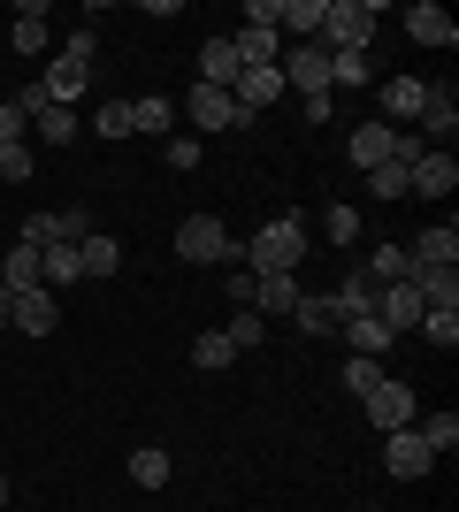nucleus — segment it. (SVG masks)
I'll use <instances>...</instances> for the list:
<instances>
[{"instance_id":"nucleus-1","label":"nucleus","mask_w":459,"mask_h":512,"mask_svg":"<svg viewBox=\"0 0 459 512\" xmlns=\"http://www.w3.org/2000/svg\"><path fill=\"white\" fill-rule=\"evenodd\" d=\"M306 260V222L299 214H276V222H261V237H253V268H268V276H291Z\"/></svg>"},{"instance_id":"nucleus-2","label":"nucleus","mask_w":459,"mask_h":512,"mask_svg":"<svg viewBox=\"0 0 459 512\" xmlns=\"http://www.w3.org/2000/svg\"><path fill=\"white\" fill-rule=\"evenodd\" d=\"M375 23H383V8H375V0H329V16H322V39L337 46V54H368Z\"/></svg>"},{"instance_id":"nucleus-3","label":"nucleus","mask_w":459,"mask_h":512,"mask_svg":"<svg viewBox=\"0 0 459 512\" xmlns=\"http://www.w3.org/2000/svg\"><path fill=\"white\" fill-rule=\"evenodd\" d=\"M284 92H306V100H322L329 92V46H291L284 62H276Z\"/></svg>"},{"instance_id":"nucleus-4","label":"nucleus","mask_w":459,"mask_h":512,"mask_svg":"<svg viewBox=\"0 0 459 512\" xmlns=\"http://www.w3.org/2000/svg\"><path fill=\"white\" fill-rule=\"evenodd\" d=\"M383 467H391L398 482H421V474L437 467V451L421 444V428H391V436H383Z\"/></svg>"},{"instance_id":"nucleus-5","label":"nucleus","mask_w":459,"mask_h":512,"mask_svg":"<svg viewBox=\"0 0 459 512\" xmlns=\"http://www.w3.org/2000/svg\"><path fill=\"white\" fill-rule=\"evenodd\" d=\"M176 253L184 260H238V245H230V230H222L215 214H192V222L176 230Z\"/></svg>"},{"instance_id":"nucleus-6","label":"nucleus","mask_w":459,"mask_h":512,"mask_svg":"<svg viewBox=\"0 0 459 512\" xmlns=\"http://www.w3.org/2000/svg\"><path fill=\"white\" fill-rule=\"evenodd\" d=\"M8 321H16L23 337H54V329H62V299H54V291H16V299H8Z\"/></svg>"},{"instance_id":"nucleus-7","label":"nucleus","mask_w":459,"mask_h":512,"mask_svg":"<svg viewBox=\"0 0 459 512\" xmlns=\"http://www.w3.org/2000/svg\"><path fill=\"white\" fill-rule=\"evenodd\" d=\"M360 406H368V421L383 428V436H391V428H414V390H406V383H391V375H383V383H375L368 398H360Z\"/></svg>"},{"instance_id":"nucleus-8","label":"nucleus","mask_w":459,"mask_h":512,"mask_svg":"<svg viewBox=\"0 0 459 512\" xmlns=\"http://www.w3.org/2000/svg\"><path fill=\"white\" fill-rule=\"evenodd\" d=\"M184 107H192V123H199V130H238V123H245L238 100H230L222 85H192V92H184Z\"/></svg>"},{"instance_id":"nucleus-9","label":"nucleus","mask_w":459,"mask_h":512,"mask_svg":"<svg viewBox=\"0 0 459 512\" xmlns=\"http://www.w3.org/2000/svg\"><path fill=\"white\" fill-rule=\"evenodd\" d=\"M375 314H383V329H421V314H429V306H421V291L414 283H383V291H375Z\"/></svg>"},{"instance_id":"nucleus-10","label":"nucleus","mask_w":459,"mask_h":512,"mask_svg":"<svg viewBox=\"0 0 459 512\" xmlns=\"http://www.w3.org/2000/svg\"><path fill=\"white\" fill-rule=\"evenodd\" d=\"M406 184H414L421 199H444V192H452V184H459V161H452V153H444V146H429V153H421V161H414V169H406Z\"/></svg>"},{"instance_id":"nucleus-11","label":"nucleus","mask_w":459,"mask_h":512,"mask_svg":"<svg viewBox=\"0 0 459 512\" xmlns=\"http://www.w3.org/2000/svg\"><path fill=\"white\" fill-rule=\"evenodd\" d=\"M306 299V291H299V276H268V268H261V276H253V314H276V321H291V306H299Z\"/></svg>"},{"instance_id":"nucleus-12","label":"nucleus","mask_w":459,"mask_h":512,"mask_svg":"<svg viewBox=\"0 0 459 512\" xmlns=\"http://www.w3.org/2000/svg\"><path fill=\"white\" fill-rule=\"evenodd\" d=\"M230 100H238V115L253 123V115H261L268 100H284V77H276V69H238V85H230Z\"/></svg>"},{"instance_id":"nucleus-13","label":"nucleus","mask_w":459,"mask_h":512,"mask_svg":"<svg viewBox=\"0 0 459 512\" xmlns=\"http://www.w3.org/2000/svg\"><path fill=\"white\" fill-rule=\"evenodd\" d=\"M406 260H414V268H452V260H459V230H452V222H429V230L406 245Z\"/></svg>"},{"instance_id":"nucleus-14","label":"nucleus","mask_w":459,"mask_h":512,"mask_svg":"<svg viewBox=\"0 0 459 512\" xmlns=\"http://www.w3.org/2000/svg\"><path fill=\"white\" fill-rule=\"evenodd\" d=\"M39 85H46V100H54V107H77V92L92 85V62H77V54H62V62L46 69Z\"/></svg>"},{"instance_id":"nucleus-15","label":"nucleus","mask_w":459,"mask_h":512,"mask_svg":"<svg viewBox=\"0 0 459 512\" xmlns=\"http://www.w3.org/2000/svg\"><path fill=\"white\" fill-rule=\"evenodd\" d=\"M391 153H398V123H360L352 130V161H360V169H383Z\"/></svg>"},{"instance_id":"nucleus-16","label":"nucleus","mask_w":459,"mask_h":512,"mask_svg":"<svg viewBox=\"0 0 459 512\" xmlns=\"http://www.w3.org/2000/svg\"><path fill=\"white\" fill-rule=\"evenodd\" d=\"M406 31H414L421 46H452V39H459V23L444 16L437 0H414V8H406Z\"/></svg>"},{"instance_id":"nucleus-17","label":"nucleus","mask_w":459,"mask_h":512,"mask_svg":"<svg viewBox=\"0 0 459 512\" xmlns=\"http://www.w3.org/2000/svg\"><path fill=\"white\" fill-rule=\"evenodd\" d=\"M329 314H337V321H360V314H375V283H368V268H352V276L337 283Z\"/></svg>"},{"instance_id":"nucleus-18","label":"nucleus","mask_w":459,"mask_h":512,"mask_svg":"<svg viewBox=\"0 0 459 512\" xmlns=\"http://www.w3.org/2000/svg\"><path fill=\"white\" fill-rule=\"evenodd\" d=\"M352 337V360H383L391 352V329H383V314H360V321H337Z\"/></svg>"},{"instance_id":"nucleus-19","label":"nucleus","mask_w":459,"mask_h":512,"mask_svg":"<svg viewBox=\"0 0 459 512\" xmlns=\"http://www.w3.org/2000/svg\"><path fill=\"white\" fill-rule=\"evenodd\" d=\"M406 283L421 291V306H459V268H414Z\"/></svg>"},{"instance_id":"nucleus-20","label":"nucleus","mask_w":459,"mask_h":512,"mask_svg":"<svg viewBox=\"0 0 459 512\" xmlns=\"http://www.w3.org/2000/svg\"><path fill=\"white\" fill-rule=\"evenodd\" d=\"M115 268H123V245H115V237H100V230H92L85 245H77V276H115Z\"/></svg>"},{"instance_id":"nucleus-21","label":"nucleus","mask_w":459,"mask_h":512,"mask_svg":"<svg viewBox=\"0 0 459 512\" xmlns=\"http://www.w3.org/2000/svg\"><path fill=\"white\" fill-rule=\"evenodd\" d=\"M77 283V245H46L39 253V291H69Z\"/></svg>"},{"instance_id":"nucleus-22","label":"nucleus","mask_w":459,"mask_h":512,"mask_svg":"<svg viewBox=\"0 0 459 512\" xmlns=\"http://www.w3.org/2000/svg\"><path fill=\"white\" fill-rule=\"evenodd\" d=\"M199 85H222V92L238 85V54H230V39H215L207 54H199Z\"/></svg>"},{"instance_id":"nucleus-23","label":"nucleus","mask_w":459,"mask_h":512,"mask_svg":"<svg viewBox=\"0 0 459 512\" xmlns=\"http://www.w3.org/2000/svg\"><path fill=\"white\" fill-rule=\"evenodd\" d=\"M421 123L437 130V138H452V130H459V100H452V85H429V100H421Z\"/></svg>"},{"instance_id":"nucleus-24","label":"nucleus","mask_w":459,"mask_h":512,"mask_svg":"<svg viewBox=\"0 0 459 512\" xmlns=\"http://www.w3.org/2000/svg\"><path fill=\"white\" fill-rule=\"evenodd\" d=\"M0 291H8V299H16V291H39V253H31V245H16V253H8V268H0Z\"/></svg>"},{"instance_id":"nucleus-25","label":"nucleus","mask_w":459,"mask_h":512,"mask_svg":"<svg viewBox=\"0 0 459 512\" xmlns=\"http://www.w3.org/2000/svg\"><path fill=\"white\" fill-rule=\"evenodd\" d=\"M31 130H39L46 146H69V138H77V107H39V115H31Z\"/></svg>"},{"instance_id":"nucleus-26","label":"nucleus","mask_w":459,"mask_h":512,"mask_svg":"<svg viewBox=\"0 0 459 512\" xmlns=\"http://www.w3.org/2000/svg\"><path fill=\"white\" fill-rule=\"evenodd\" d=\"M322 16H329V0H284V8H276V31H322Z\"/></svg>"},{"instance_id":"nucleus-27","label":"nucleus","mask_w":459,"mask_h":512,"mask_svg":"<svg viewBox=\"0 0 459 512\" xmlns=\"http://www.w3.org/2000/svg\"><path fill=\"white\" fill-rule=\"evenodd\" d=\"M406 276H414V260H406V245H383V253L368 260V283H375V291H383V283H406Z\"/></svg>"},{"instance_id":"nucleus-28","label":"nucleus","mask_w":459,"mask_h":512,"mask_svg":"<svg viewBox=\"0 0 459 512\" xmlns=\"http://www.w3.org/2000/svg\"><path fill=\"white\" fill-rule=\"evenodd\" d=\"M39 46H46V8H39V0H23V8H16V54H39Z\"/></svg>"},{"instance_id":"nucleus-29","label":"nucleus","mask_w":459,"mask_h":512,"mask_svg":"<svg viewBox=\"0 0 459 512\" xmlns=\"http://www.w3.org/2000/svg\"><path fill=\"white\" fill-rule=\"evenodd\" d=\"M421 337L437 344V352H452L459 344V306H429V314H421Z\"/></svg>"},{"instance_id":"nucleus-30","label":"nucleus","mask_w":459,"mask_h":512,"mask_svg":"<svg viewBox=\"0 0 459 512\" xmlns=\"http://www.w3.org/2000/svg\"><path fill=\"white\" fill-rule=\"evenodd\" d=\"M421 100H429L421 77H391V85H383V107H391V115H421Z\"/></svg>"},{"instance_id":"nucleus-31","label":"nucleus","mask_w":459,"mask_h":512,"mask_svg":"<svg viewBox=\"0 0 459 512\" xmlns=\"http://www.w3.org/2000/svg\"><path fill=\"white\" fill-rule=\"evenodd\" d=\"M131 482L138 490H169V451H131Z\"/></svg>"},{"instance_id":"nucleus-32","label":"nucleus","mask_w":459,"mask_h":512,"mask_svg":"<svg viewBox=\"0 0 459 512\" xmlns=\"http://www.w3.org/2000/svg\"><path fill=\"white\" fill-rule=\"evenodd\" d=\"M192 360L207 367V375H222V367L238 360V352H230V337H222V329H199V344H192Z\"/></svg>"},{"instance_id":"nucleus-33","label":"nucleus","mask_w":459,"mask_h":512,"mask_svg":"<svg viewBox=\"0 0 459 512\" xmlns=\"http://www.w3.org/2000/svg\"><path fill=\"white\" fill-rule=\"evenodd\" d=\"M176 123V107L169 100H131V130H146V138H161V130Z\"/></svg>"},{"instance_id":"nucleus-34","label":"nucleus","mask_w":459,"mask_h":512,"mask_svg":"<svg viewBox=\"0 0 459 512\" xmlns=\"http://www.w3.org/2000/svg\"><path fill=\"white\" fill-rule=\"evenodd\" d=\"M329 85H375L368 54H329Z\"/></svg>"},{"instance_id":"nucleus-35","label":"nucleus","mask_w":459,"mask_h":512,"mask_svg":"<svg viewBox=\"0 0 459 512\" xmlns=\"http://www.w3.org/2000/svg\"><path fill=\"white\" fill-rule=\"evenodd\" d=\"M222 337H230V352H253V344L268 337V321L253 314V306H238V321H230V329H222Z\"/></svg>"},{"instance_id":"nucleus-36","label":"nucleus","mask_w":459,"mask_h":512,"mask_svg":"<svg viewBox=\"0 0 459 512\" xmlns=\"http://www.w3.org/2000/svg\"><path fill=\"white\" fill-rule=\"evenodd\" d=\"M368 192H375V199H414V184H406V169H398V161H383V169H368Z\"/></svg>"},{"instance_id":"nucleus-37","label":"nucleus","mask_w":459,"mask_h":512,"mask_svg":"<svg viewBox=\"0 0 459 512\" xmlns=\"http://www.w3.org/2000/svg\"><path fill=\"white\" fill-rule=\"evenodd\" d=\"M291 321H299V329H314V337H337V314H329V299H299V306H291Z\"/></svg>"},{"instance_id":"nucleus-38","label":"nucleus","mask_w":459,"mask_h":512,"mask_svg":"<svg viewBox=\"0 0 459 512\" xmlns=\"http://www.w3.org/2000/svg\"><path fill=\"white\" fill-rule=\"evenodd\" d=\"M421 444H429V451H452L459 444V413H429V421H421Z\"/></svg>"},{"instance_id":"nucleus-39","label":"nucleus","mask_w":459,"mask_h":512,"mask_svg":"<svg viewBox=\"0 0 459 512\" xmlns=\"http://www.w3.org/2000/svg\"><path fill=\"white\" fill-rule=\"evenodd\" d=\"M92 130H100V138H131V100H108L92 115Z\"/></svg>"},{"instance_id":"nucleus-40","label":"nucleus","mask_w":459,"mask_h":512,"mask_svg":"<svg viewBox=\"0 0 459 512\" xmlns=\"http://www.w3.org/2000/svg\"><path fill=\"white\" fill-rule=\"evenodd\" d=\"M375 383H383V360H345V390H360V398H368Z\"/></svg>"},{"instance_id":"nucleus-41","label":"nucleus","mask_w":459,"mask_h":512,"mask_svg":"<svg viewBox=\"0 0 459 512\" xmlns=\"http://www.w3.org/2000/svg\"><path fill=\"white\" fill-rule=\"evenodd\" d=\"M0 176H8V184H31V146H0Z\"/></svg>"},{"instance_id":"nucleus-42","label":"nucleus","mask_w":459,"mask_h":512,"mask_svg":"<svg viewBox=\"0 0 459 512\" xmlns=\"http://www.w3.org/2000/svg\"><path fill=\"white\" fill-rule=\"evenodd\" d=\"M322 230L337 237V245H352V237H360V214H352V207H329V214H322Z\"/></svg>"},{"instance_id":"nucleus-43","label":"nucleus","mask_w":459,"mask_h":512,"mask_svg":"<svg viewBox=\"0 0 459 512\" xmlns=\"http://www.w3.org/2000/svg\"><path fill=\"white\" fill-rule=\"evenodd\" d=\"M23 130H31V123H23V107L8 100V107H0V146H23Z\"/></svg>"},{"instance_id":"nucleus-44","label":"nucleus","mask_w":459,"mask_h":512,"mask_svg":"<svg viewBox=\"0 0 459 512\" xmlns=\"http://www.w3.org/2000/svg\"><path fill=\"white\" fill-rule=\"evenodd\" d=\"M161 153H169V169H199V138H169Z\"/></svg>"},{"instance_id":"nucleus-45","label":"nucleus","mask_w":459,"mask_h":512,"mask_svg":"<svg viewBox=\"0 0 459 512\" xmlns=\"http://www.w3.org/2000/svg\"><path fill=\"white\" fill-rule=\"evenodd\" d=\"M0 505H8V474H0Z\"/></svg>"},{"instance_id":"nucleus-46","label":"nucleus","mask_w":459,"mask_h":512,"mask_svg":"<svg viewBox=\"0 0 459 512\" xmlns=\"http://www.w3.org/2000/svg\"><path fill=\"white\" fill-rule=\"evenodd\" d=\"M375 512H383V505H375Z\"/></svg>"}]
</instances>
